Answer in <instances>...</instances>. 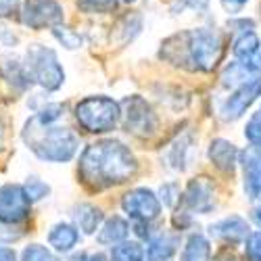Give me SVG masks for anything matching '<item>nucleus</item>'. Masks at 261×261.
<instances>
[{"instance_id":"f257e3e1","label":"nucleus","mask_w":261,"mask_h":261,"mask_svg":"<svg viewBox=\"0 0 261 261\" xmlns=\"http://www.w3.org/2000/svg\"><path fill=\"white\" fill-rule=\"evenodd\" d=\"M136 173H138L136 155L129 150V146H125L115 138L88 144L80 155V163H77V176L82 184L92 192L125 184Z\"/></svg>"},{"instance_id":"f03ea898","label":"nucleus","mask_w":261,"mask_h":261,"mask_svg":"<svg viewBox=\"0 0 261 261\" xmlns=\"http://www.w3.org/2000/svg\"><path fill=\"white\" fill-rule=\"evenodd\" d=\"M224 55V40L213 30H192L186 34H178L169 38L163 48L161 57L173 65L188 71H213Z\"/></svg>"},{"instance_id":"7ed1b4c3","label":"nucleus","mask_w":261,"mask_h":261,"mask_svg":"<svg viewBox=\"0 0 261 261\" xmlns=\"http://www.w3.org/2000/svg\"><path fill=\"white\" fill-rule=\"evenodd\" d=\"M25 144L40 157L50 163H67L75 157L80 148V138L69 127H59L55 123H40L32 117L23 129Z\"/></svg>"},{"instance_id":"20e7f679","label":"nucleus","mask_w":261,"mask_h":261,"mask_svg":"<svg viewBox=\"0 0 261 261\" xmlns=\"http://www.w3.org/2000/svg\"><path fill=\"white\" fill-rule=\"evenodd\" d=\"M119 115V102L109 96H86L75 105V119L90 134H107L115 129Z\"/></svg>"},{"instance_id":"39448f33","label":"nucleus","mask_w":261,"mask_h":261,"mask_svg":"<svg viewBox=\"0 0 261 261\" xmlns=\"http://www.w3.org/2000/svg\"><path fill=\"white\" fill-rule=\"evenodd\" d=\"M23 67L32 84H38L46 92H57L65 84V71L53 48H46L42 44H32L25 53Z\"/></svg>"},{"instance_id":"423d86ee","label":"nucleus","mask_w":261,"mask_h":261,"mask_svg":"<svg viewBox=\"0 0 261 261\" xmlns=\"http://www.w3.org/2000/svg\"><path fill=\"white\" fill-rule=\"evenodd\" d=\"M121 115L119 119L123 121V127L127 134H132L136 138H150L157 134L159 127V119L150 107L142 96L134 94L123 98V102L119 105Z\"/></svg>"},{"instance_id":"0eeeda50","label":"nucleus","mask_w":261,"mask_h":261,"mask_svg":"<svg viewBox=\"0 0 261 261\" xmlns=\"http://www.w3.org/2000/svg\"><path fill=\"white\" fill-rule=\"evenodd\" d=\"M63 7L59 0H25L19 7V21L30 30H46L63 23Z\"/></svg>"},{"instance_id":"6e6552de","label":"nucleus","mask_w":261,"mask_h":261,"mask_svg":"<svg viewBox=\"0 0 261 261\" xmlns=\"http://www.w3.org/2000/svg\"><path fill=\"white\" fill-rule=\"evenodd\" d=\"M121 209L129 220L148 222V224L159 220L161 211H163L159 197L150 188H144V186L132 188L129 192H125L123 199H121Z\"/></svg>"},{"instance_id":"1a4fd4ad","label":"nucleus","mask_w":261,"mask_h":261,"mask_svg":"<svg viewBox=\"0 0 261 261\" xmlns=\"http://www.w3.org/2000/svg\"><path fill=\"white\" fill-rule=\"evenodd\" d=\"M184 205V211L188 213H199V215H205V213H211L215 209V203H217V188H215V182L207 176H199V178H192L184 192L180 194V201Z\"/></svg>"},{"instance_id":"9d476101","label":"nucleus","mask_w":261,"mask_h":261,"mask_svg":"<svg viewBox=\"0 0 261 261\" xmlns=\"http://www.w3.org/2000/svg\"><path fill=\"white\" fill-rule=\"evenodd\" d=\"M32 201L23 186L5 184L0 188V224H21L30 217Z\"/></svg>"},{"instance_id":"9b49d317","label":"nucleus","mask_w":261,"mask_h":261,"mask_svg":"<svg viewBox=\"0 0 261 261\" xmlns=\"http://www.w3.org/2000/svg\"><path fill=\"white\" fill-rule=\"evenodd\" d=\"M261 96V73L255 75L253 80L241 84V86H236L234 92L224 100L222 109H220V115L224 121H236V119H241L245 113H247V109Z\"/></svg>"},{"instance_id":"f8f14e48","label":"nucleus","mask_w":261,"mask_h":261,"mask_svg":"<svg viewBox=\"0 0 261 261\" xmlns=\"http://www.w3.org/2000/svg\"><path fill=\"white\" fill-rule=\"evenodd\" d=\"M238 163L243 165L247 197L251 201H261V148L249 146L241 153Z\"/></svg>"},{"instance_id":"ddd939ff","label":"nucleus","mask_w":261,"mask_h":261,"mask_svg":"<svg viewBox=\"0 0 261 261\" xmlns=\"http://www.w3.org/2000/svg\"><path fill=\"white\" fill-rule=\"evenodd\" d=\"M249 232H251V228H249L247 220L241 215H228V217H224V220L209 226V236L215 238V241L224 243V245H228V247L243 243Z\"/></svg>"},{"instance_id":"4468645a","label":"nucleus","mask_w":261,"mask_h":261,"mask_svg":"<svg viewBox=\"0 0 261 261\" xmlns=\"http://www.w3.org/2000/svg\"><path fill=\"white\" fill-rule=\"evenodd\" d=\"M207 155H209V161H211V165L215 169H220L222 173H228V176H232V173L236 171L241 150L236 148L234 142H230L226 138H215L209 144Z\"/></svg>"},{"instance_id":"2eb2a0df","label":"nucleus","mask_w":261,"mask_h":261,"mask_svg":"<svg viewBox=\"0 0 261 261\" xmlns=\"http://www.w3.org/2000/svg\"><path fill=\"white\" fill-rule=\"evenodd\" d=\"M180 249V234L176 232H159L155 236H148L146 245V259L148 261H169Z\"/></svg>"},{"instance_id":"dca6fc26","label":"nucleus","mask_w":261,"mask_h":261,"mask_svg":"<svg viewBox=\"0 0 261 261\" xmlns=\"http://www.w3.org/2000/svg\"><path fill=\"white\" fill-rule=\"evenodd\" d=\"M234 57L236 61L261 69V40L253 30H245L234 40Z\"/></svg>"},{"instance_id":"f3484780","label":"nucleus","mask_w":261,"mask_h":261,"mask_svg":"<svg viewBox=\"0 0 261 261\" xmlns=\"http://www.w3.org/2000/svg\"><path fill=\"white\" fill-rule=\"evenodd\" d=\"M192 150H194V138H192V134L190 132L180 134L176 140H173L167 146V150H165V163H167V167L176 169V171L188 169Z\"/></svg>"},{"instance_id":"a211bd4d","label":"nucleus","mask_w":261,"mask_h":261,"mask_svg":"<svg viewBox=\"0 0 261 261\" xmlns=\"http://www.w3.org/2000/svg\"><path fill=\"white\" fill-rule=\"evenodd\" d=\"M80 243V230L71 224H55L48 232V245L57 253H69Z\"/></svg>"},{"instance_id":"6ab92c4d","label":"nucleus","mask_w":261,"mask_h":261,"mask_svg":"<svg viewBox=\"0 0 261 261\" xmlns=\"http://www.w3.org/2000/svg\"><path fill=\"white\" fill-rule=\"evenodd\" d=\"M73 222H75V228L82 230L84 234H94L105 222V213L96 205L82 203V205H75L73 209Z\"/></svg>"},{"instance_id":"aec40b11","label":"nucleus","mask_w":261,"mask_h":261,"mask_svg":"<svg viewBox=\"0 0 261 261\" xmlns=\"http://www.w3.org/2000/svg\"><path fill=\"white\" fill-rule=\"evenodd\" d=\"M98 236H96V243L102 245V247H109V245H117L121 241H125L127 234H129V224L119 215H113L109 217L105 224H100L98 228Z\"/></svg>"},{"instance_id":"412c9836","label":"nucleus","mask_w":261,"mask_h":261,"mask_svg":"<svg viewBox=\"0 0 261 261\" xmlns=\"http://www.w3.org/2000/svg\"><path fill=\"white\" fill-rule=\"evenodd\" d=\"M182 261H211V243L203 234H190L182 251Z\"/></svg>"},{"instance_id":"4be33fe9","label":"nucleus","mask_w":261,"mask_h":261,"mask_svg":"<svg viewBox=\"0 0 261 261\" xmlns=\"http://www.w3.org/2000/svg\"><path fill=\"white\" fill-rule=\"evenodd\" d=\"M259 73H261V69H255V67H251V65H247V63L236 61V63H230L228 67L224 69V73H222V84L236 88V86H241V84L253 80V77L259 75Z\"/></svg>"},{"instance_id":"5701e85b","label":"nucleus","mask_w":261,"mask_h":261,"mask_svg":"<svg viewBox=\"0 0 261 261\" xmlns=\"http://www.w3.org/2000/svg\"><path fill=\"white\" fill-rule=\"evenodd\" d=\"M144 247L140 243L134 241H121L117 245L111 247V253H109V261H144Z\"/></svg>"},{"instance_id":"b1692460","label":"nucleus","mask_w":261,"mask_h":261,"mask_svg":"<svg viewBox=\"0 0 261 261\" xmlns=\"http://www.w3.org/2000/svg\"><path fill=\"white\" fill-rule=\"evenodd\" d=\"M119 5V0H77V9L90 15H102V13H113Z\"/></svg>"},{"instance_id":"393cba45","label":"nucleus","mask_w":261,"mask_h":261,"mask_svg":"<svg viewBox=\"0 0 261 261\" xmlns=\"http://www.w3.org/2000/svg\"><path fill=\"white\" fill-rule=\"evenodd\" d=\"M53 36L61 42V44H63L65 48H69V50H75V48H80V46H82V36H80L77 32L69 30V28H63L61 23L53 28Z\"/></svg>"},{"instance_id":"a878e982","label":"nucleus","mask_w":261,"mask_h":261,"mask_svg":"<svg viewBox=\"0 0 261 261\" xmlns=\"http://www.w3.org/2000/svg\"><path fill=\"white\" fill-rule=\"evenodd\" d=\"M21 261H61L50 249L42 245H30L21 253Z\"/></svg>"},{"instance_id":"bb28decb","label":"nucleus","mask_w":261,"mask_h":261,"mask_svg":"<svg viewBox=\"0 0 261 261\" xmlns=\"http://www.w3.org/2000/svg\"><path fill=\"white\" fill-rule=\"evenodd\" d=\"M23 190L28 194V199L34 203V201H40V199H44L50 194V186L46 182H42L38 178H30L25 184H23Z\"/></svg>"},{"instance_id":"cd10ccee","label":"nucleus","mask_w":261,"mask_h":261,"mask_svg":"<svg viewBox=\"0 0 261 261\" xmlns=\"http://www.w3.org/2000/svg\"><path fill=\"white\" fill-rule=\"evenodd\" d=\"M245 255L249 261H261V230L249 232L245 238Z\"/></svg>"},{"instance_id":"c85d7f7f","label":"nucleus","mask_w":261,"mask_h":261,"mask_svg":"<svg viewBox=\"0 0 261 261\" xmlns=\"http://www.w3.org/2000/svg\"><path fill=\"white\" fill-rule=\"evenodd\" d=\"M245 138L249 140L251 146L261 148V113L253 115L247 121V125H245Z\"/></svg>"},{"instance_id":"c756f323","label":"nucleus","mask_w":261,"mask_h":261,"mask_svg":"<svg viewBox=\"0 0 261 261\" xmlns=\"http://www.w3.org/2000/svg\"><path fill=\"white\" fill-rule=\"evenodd\" d=\"M63 111H65V107H63V105H59V102H50V105H46L44 109H42L40 113H36L34 117H36L40 123H55L57 119H61Z\"/></svg>"},{"instance_id":"7c9ffc66","label":"nucleus","mask_w":261,"mask_h":261,"mask_svg":"<svg viewBox=\"0 0 261 261\" xmlns=\"http://www.w3.org/2000/svg\"><path fill=\"white\" fill-rule=\"evenodd\" d=\"M159 201H163V205H167V207L176 205L180 201V188H178V184H173V182L163 184L161 186V199Z\"/></svg>"},{"instance_id":"2f4dec72","label":"nucleus","mask_w":261,"mask_h":261,"mask_svg":"<svg viewBox=\"0 0 261 261\" xmlns=\"http://www.w3.org/2000/svg\"><path fill=\"white\" fill-rule=\"evenodd\" d=\"M213 261H241V259H238V255L232 251V247H224V249H220V251H217V255L213 257Z\"/></svg>"},{"instance_id":"473e14b6","label":"nucleus","mask_w":261,"mask_h":261,"mask_svg":"<svg viewBox=\"0 0 261 261\" xmlns=\"http://www.w3.org/2000/svg\"><path fill=\"white\" fill-rule=\"evenodd\" d=\"M17 11V0H0V17H11Z\"/></svg>"},{"instance_id":"72a5a7b5","label":"nucleus","mask_w":261,"mask_h":261,"mask_svg":"<svg viewBox=\"0 0 261 261\" xmlns=\"http://www.w3.org/2000/svg\"><path fill=\"white\" fill-rule=\"evenodd\" d=\"M249 0H222V7L228 11V13H238Z\"/></svg>"},{"instance_id":"f704fd0d","label":"nucleus","mask_w":261,"mask_h":261,"mask_svg":"<svg viewBox=\"0 0 261 261\" xmlns=\"http://www.w3.org/2000/svg\"><path fill=\"white\" fill-rule=\"evenodd\" d=\"M180 7H190V9H205L209 5V0H176Z\"/></svg>"},{"instance_id":"c9c22d12","label":"nucleus","mask_w":261,"mask_h":261,"mask_svg":"<svg viewBox=\"0 0 261 261\" xmlns=\"http://www.w3.org/2000/svg\"><path fill=\"white\" fill-rule=\"evenodd\" d=\"M0 261H17V255L13 249H7L0 245Z\"/></svg>"},{"instance_id":"e433bc0d","label":"nucleus","mask_w":261,"mask_h":261,"mask_svg":"<svg viewBox=\"0 0 261 261\" xmlns=\"http://www.w3.org/2000/svg\"><path fill=\"white\" fill-rule=\"evenodd\" d=\"M253 217H255V222H257V224H261V207H257V209L253 211Z\"/></svg>"},{"instance_id":"4c0bfd02","label":"nucleus","mask_w":261,"mask_h":261,"mask_svg":"<svg viewBox=\"0 0 261 261\" xmlns=\"http://www.w3.org/2000/svg\"><path fill=\"white\" fill-rule=\"evenodd\" d=\"M125 3H134V0H125Z\"/></svg>"}]
</instances>
